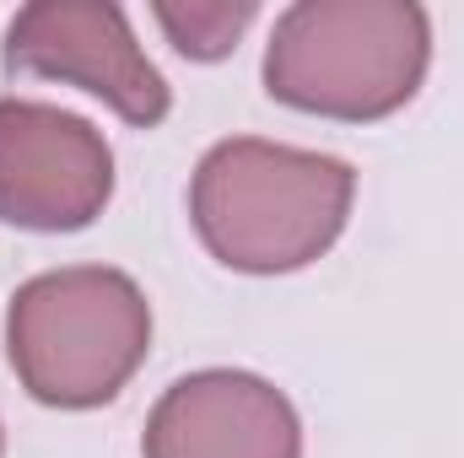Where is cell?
Segmentation results:
<instances>
[{"mask_svg": "<svg viewBox=\"0 0 464 458\" xmlns=\"http://www.w3.org/2000/svg\"><path fill=\"white\" fill-rule=\"evenodd\" d=\"M151 16L162 22V33L173 38L179 54H189V60H222V54L237 49L243 27L259 16V5L254 0H189V5L162 0V5H151Z\"/></svg>", "mask_w": 464, "mask_h": 458, "instance_id": "52a82bcc", "label": "cell"}, {"mask_svg": "<svg viewBox=\"0 0 464 458\" xmlns=\"http://www.w3.org/2000/svg\"><path fill=\"white\" fill-rule=\"evenodd\" d=\"M11 76H49L103 98L119 119L151 129L162 124L173 98L162 71L135 43L124 11L109 0H33L11 16L5 49Z\"/></svg>", "mask_w": 464, "mask_h": 458, "instance_id": "277c9868", "label": "cell"}, {"mask_svg": "<svg viewBox=\"0 0 464 458\" xmlns=\"http://www.w3.org/2000/svg\"><path fill=\"white\" fill-rule=\"evenodd\" d=\"M0 448H5V432H0Z\"/></svg>", "mask_w": 464, "mask_h": 458, "instance_id": "ba28073f", "label": "cell"}, {"mask_svg": "<svg viewBox=\"0 0 464 458\" xmlns=\"http://www.w3.org/2000/svg\"><path fill=\"white\" fill-rule=\"evenodd\" d=\"M351 200V162L254 135L211 146L189 184L200 243L243 275H286L314 264L341 237Z\"/></svg>", "mask_w": 464, "mask_h": 458, "instance_id": "6da1fadb", "label": "cell"}, {"mask_svg": "<svg viewBox=\"0 0 464 458\" xmlns=\"http://www.w3.org/2000/svg\"><path fill=\"white\" fill-rule=\"evenodd\" d=\"M146 458H303V426L276 383L211 367L179 377L157 399Z\"/></svg>", "mask_w": 464, "mask_h": 458, "instance_id": "8992f818", "label": "cell"}, {"mask_svg": "<svg viewBox=\"0 0 464 458\" xmlns=\"http://www.w3.org/2000/svg\"><path fill=\"white\" fill-rule=\"evenodd\" d=\"M432 22L411 0H303L265 49V92L319 119H383L427 76Z\"/></svg>", "mask_w": 464, "mask_h": 458, "instance_id": "7a4b0ae2", "label": "cell"}, {"mask_svg": "<svg viewBox=\"0 0 464 458\" xmlns=\"http://www.w3.org/2000/svg\"><path fill=\"white\" fill-rule=\"evenodd\" d=\"M151 350V302L103 264L33 275L5 313V356L22 388L54 410L109 405Z\"/></svg>", "mask_w": 464, "mask_h": 458, "instance_id": "3957f363", "label": "cell"}, {"mask_svg": "<svg viewBox=\"0 0 464 458\" xmlns=\"http://www.w3.org/2000/svg\"><path fill=\"white\" fill-rule=\"evenodd\" d=\"M114 195V151L82 114L0 98V222L82 232Z\"/></svg>", "mask_w": 464, "mask_h": 458, "instance_id": "5b68a950", "label": "cell"}]
</instances>
